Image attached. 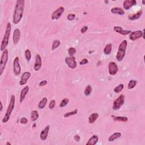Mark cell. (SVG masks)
<instances>
[{
  "label": "cell",
  "instance_id": "33",
  "mask_svg": "<svg viewBox=\"0 0 145 145\" xmlns=\"http://www.w3.org/2000/svg\"><path fill=\"white\" fill-rule=\"evenodd\" d=\"M69 102V99H68V98H65L63 100H62V101L60 103V108H63L65 107L66 105L68 104V103Z\"/></svg>",
  "mask_w": 145,
  "mask_h": 145
},
{
  "label": "cell",
  "instance_id": "8",
  "mask_svg": "<svg viewBox=\"0 0 145 145\" xmlns=\"http://www.w3.org/2000/svg\"><path fill=\"white\" fill-rule=\"evenodd\" d=\"M65 62L69 67L72 69H74L77 66V63L76 62V59L74 56H70V57H66Z\"/></svg>",
  "mask_w": 145,
  "mask_h": 145
},
{
  "label": "cell",
  "instance_id": "29",
  "mask_svg": "<svg viewBox=\"0 0 145 145\" xmlns=\"http://www.w3.org/2000/svg\"><path fill=\"white\" fill-rule=\"evenodd\" d=\"M92 87L90 85H88L86 87L85 90L84 91L85 95L86 96H88L91 94V93L92 92Z\"/></svg>",
  "mask_w": 145,
  "mask_h": 145
},
{
  "label": "cell",
  "instance_id": "45",
  "mask_svg": "<svg viewBox=\"0 0 145 145\" xmlns=\"http://www.w3.org/2000/svg\"><path fill=\"white\" fill-rule=\"evenodd\" d=\"M35 126H36V124H34L33 125V127H35Z\"/></svg>",
  "mask_w": 145,
  "mask_h": 145
},
{
  "label": "cell",
  "instance_id": "43",
  "mask_svg": "<svg viewBox=\"0 0 145 145\" xmlns=\"http://www.w3.org/2000/svg\"><path fill=\"white\" fill-rule=\"evenodd\" d=\"M1 109H0V111L2 112V109H3V106H2V102H1Z\"/></svg>",
  "mask_w": 145,
  "mask_h": 145
},
{
  "label": "cell",
  "instance_id": "13",
  "mask_svg": "<svg viewBox=\"0 0 145 145\" xmlns=\"http://www.w3.org/2000/svg\"><path fill=\"white\" fill-rule=\"evenodd\" d=\"M21 36V33L20 29L18 28H16L14 29L13 36V41L14 45H17L18 43L19 40H20Z\"/></svg>",
  "mask_w": 145,
  "mask_h": 145
},
{
  "label": "cell",
  "instance_id": "17",
  "mask_svg": "<svg viewBox=\"0 0 145 145\" xmlns=\"http://www.w3.org/2000/svg\"><path fill=\"white\" fill-rule=\"evenodd\" d=\"M114 29L116 33H119L122 35H127L132 33V31L130 30H124L120 26H115Z\"/></svg>",
  "mask_w": 145,
  "mask_h": 145
},
{
  "label": "cell",
  "instance_id": "12",
  "mask_svg": "<svg viewBox=\"0 0 145 145\" xmlns=\"http://www.w3.org/2000/svg\"><path fill=\"white\" fill-rule=\"evenodd\" d=\"M31 75V74L29 72H24L23 74H22L20 82H19V85L21 86H23L26 85L27 83V80L29 79V78H30Z\"/></svg>",
  "mask_w": 145,
  "mask_h": 145
},
{
  "label": "cell",
  "instance_id": "5",
  "mask_svg": "<svg viewBox=\"0 0 145 145\" xmlns=\"http://www.w3.org/2000/svg\"><path fill=\"white\" fill-rule=\"evenodd\" d=\"M8 50L6 49L2 54L1 62H0V76H1L3 73L4 70L6 68L7 61H8Z\"/></svg>",
  "mask_w": 145,
  "mask_h": 145
},
{
  "label": "cell",
  "instance_id": "7",
  "mask_svg": "<svg viewBox=\"0 0 145 145\" xmlns=\"http://www.w3.org/2000/svg\"><path fill=\"white\" fill-rule=\"evenodd\" d=\"M13 72L15 75L18 76L21 74V67L19 64V58L18 57L15 58L13 62Z\"/></svg>",
  "mask_w": 145,
  "mask_h": 145
},
{
  "label": "cell",
  "instance_id": "15",
  "mask_svg": "<svg viewBox=\"0 0 145 145\" xmlns=\"http://www.w3.org/2000/svg\"><path fill=\"white\" fill-rule=\"evenodd\" d=\"M137 5V1L135 0H125L123 3V7L125 9L129 10L132 6Z\"/></svg>",
  "mask_w": 145,
  "mask_h": 145
},
{
  "label": "cell",
  "instance_id": "20",
  "mask_svg": "<svg viewBox=\"0 0 145 145\" xmlns=\"http://www.w3.org/2000/svg\"><path fill=\"white\" fill-rule=\"evenodd\" d=\"M110 11H111V13L113 14H119L120 15H123L125 14L124 10L120 8V7H114V8L111 9Z\"/></svg>",
  "mask_w": 145,
  "mask_h": 145
},
{
  "label": "cell",
  "instance_id": "11",
  "mask_svg": "<svg viewBox=\"0 0 145 145\" xmlns=\"http://www.w3.org/2000/svg\"><path fill=\"white\" fill-rule=\"evenodd\" d=\"M119 69L117 64L115 62H110L108 65V71L110 75H115L118 72Z\"/></svg>",
  "mask_w": 145,
  "mask_h": 145
},
{
  "label": "cell",
  "instance_id": "23",
  "mask_svg": "<svg viewBox=\"0 0 145 145\" xmlns=\"http://www.w3.org/2000/svg\"><path fill=\"white\" fill-rule=\"evenodd\" d=\"M121 137V133L120 132H116L112 134L109 138H108V141L109 142H113L115 140H116L118 138H120Z\"/></svg>",
  "mask_w": 145,
  "mask_h": 145
},
{
  "label": "cell",
  "instance_id": "36",
  "mask_svg": "<svg viewBox=\"0 0 145 145\" xmlns=\"http://www.w3.org/2000/svg\"><path fill=\"white\" fill-rule=\"evenodd\" d=\"M55 105H56V101L55 100H52L50 102V104H49V108H50V109H52L55 108Z\"/></svg>",
  "mask_w": 145,
  "mask_h": 145
},
{
  "label": "cell",
  "instance_id": "18",
  "mask_svg": "<svg viewBox=\"0 0 145 145\" xmlns=\"http://www.w3.org/2000/svg\"><path fill=\"white\" fill-rule=\"evenodd\" d=\"M29 87L28 86H27L24 87L23 89L22 90L21 92V95H20V102L21 103L23 102L24 99H25L26 95L27 94V93L29 91Z\"/></svg>",
  "mask_w": 145,
  "mask_h": 145
},
{
  "label": "cell",
  "instance_id": "31",
  "mask_svg": "<svg viewBox=\"0 0 145 145\" xmlns=\"http://www.w3.org/2000/svg\"><path fill=\"white\" fill-rule=\"evenodd\" d=\"M124 87V85L123 84H120L119 86H117L114 88V92L116 93H119L123 90Z\"/></svg>",
  "mask_w": 145,
  "mask_h": 145
},
{
  "label": "cell",
  "instance_id": "35",
  "mask_svg": "<svg viewBox=\"0 0 145 145\" xmlns=\"http://www.w3.org/2000/svg\"><path fill=\"white\" fill-rule=\"evenodd\" d=\"M77 112H78V109H75L74 110H73V111L66 113V114L64 115V117H68L71 116H74V115H75L77 114Z\"/></svg>",
  "mask_w": 145,
  "mask_h": 145
},
{
  "label": "cell",
  "instance_id": "40",
  "mask_svg": "<svg viewBox=\"0 0 145 145\" xmlns=\"http://www.w3.org/2000/svg\"><path fill=\"white\" fill-rule=\"evenodd\" d=\"M47 80H42L41 82H40V83H39V86H45V85L47 84Z\"/></svg>",
  "mask_w": 145,
  "mask_h": 145
},
{
  "label": "cell",
  "instance_id": "19",
  "mask_svg": "<svg viewBox=\"0 0 145 145\" xmlns=\"http://www.w3.org/2000/svg\"><path fill=\"white\" fill-rule=\"evenodd\" d=\"M142 10H139L137 12V13H135L132 15H129L128 16V19L131 21L137 20V19H138L140 18V17L142 15Z\"/></svg>",
  "mask_w": 145,
  "mask_h": 145
},
{
  "label": "cell",
  "instance_id": "44",
  "mask_svg": "<svg viewBox=\"0 0 145 145\" xmlns=\"http://www.w3.org/2000/svg\"><path fill=\"white\" fill-rule=\"evenodd\" d=\"M6 145H11V143H10L9 142H7L6 143Z\"/></svg>",
  "mask_w": 145,
  "mask_h": 145
},
{
  "label": "cell",
  "instance_id": "2",
  "mask_svg": "<svg viewBox=\"0 0 145 145\" xmlns=\"http://www.w3.org/2000/svg\"><path fill=\"white\" fill-rule=\"evenodd\" d=\"M11 23H10V22H8V23H7L4 38L2 39L1 44V51H4L5 50L7 45H8L10 35V33H11Z\"/></svg>",
  "mask_w": 145,
  "mask_h": 145
},
{
  "label": "cell",
  "instance_id": "9",
  "mask_svg": "<svg viewBox=\"0 0 145 145\" xmlns=\"http://www.w3.org/2000/svg\"><path fill=\"white\" fill-rule=\"evenodd\" d=\"M65 11V9L63 7H60L56 10L53 12L52 14L51 18L53 20H57L62 15L63 12Z\"/></svg>",
  "mask_w": 145,
  "mask_h": 145
},
{
  "label": "cell",
  "instance_id": "25",
  "mask_svg": "<svg viewBox=\"0 0 145 145\" xmlns=\"http://www.w3.org/2000/svg\"><path fill=\"white\" fill-rule=\"evenodd\" d=\"M48 102V99L45 97L43 98L41 101L38 104V107L40 109H43L46 106V103Z\"/></svg>",
  "mask_w": 145,
  "mask_h": 145
},
{
  "label": "cell",
  "instance_id": "41",
  "mask_svg": "<svg viewBox=\"0 0 145 145\" xmlns=\"http://www.w3.org/2000/svg\"><path fill=\"white\" fill-rule=\"evenodd\" d=\"M87 30H88V27L86 26H85L84 27H83L82 28V29H80V31H81V33H85Z\"/></svg>",
  "mask_w": 145,
  "mask_h": 145
},
{
  "label": "cell",
  "instance_id": "1",
  "mask_svg": "<svg viewBox=\"0 0 145 145\" xmlns=\"http://www.w3.org/2000/svg\"><path fill=\"white\" fill-rule=\"evenodd\" d=\"M24 3H25V1L24 0H18L17 1L13 20V23L15 24H18L21 21L22 17H23Z\"/></svg>",
  "mask_w": 145,
  "mask_h": 145
},
{
  "label": "cell",
  "instance_id": "30",
  "mask_svg": "<svg viewBox=\"0 0 145 145\" xmlns=\"http://www.w3.org/2000/svg\"><path fill=\"white\" fill-rule=\"evenodd\" d=\"M61 42L60 40H55L53 41L52 43V50H55L56 49H57L59 46L60 45Z\"/></svg>",
  "mask_w": 145,
  "mask_h": 145
},
{
  "label": "cell",
  "instance_id": "4",
  "mask_svg": "<svg viewBox=\"0 0 145 145\" xmlns=\"http://www.w3.org/2000/svg\"><path fill=\"white\" fill-rule=\"evenodd\" d=\"M15 103V97L14 95H12L11 96L10 102L8 108H7L6 110V114L2 120V122H3V123H6V122L9 121L10 117L11 112L14 108Z\"/></svg>",
  "mask_w": 145,
  "mask_h": 145
},
{
  "label": "cell",
  "instance_id": "42",
  "mask_svg": "<svg viewBox=\"0 0 145 145\" xmlns=\"http://www.w3.org/2000/svg\"><path fill=\"white\" fill-rule=\"evenodd\" d=\"M80 138L79 135H75V136L74 137V139L76 142H79L80 141Z\"/></svg>",
  "mask_w": 145,
  "mask_h": 145
},
{
  "label": "cell",
  "instance_id": "38",
  "mask_svg": "<svg viewBox=\"0 0 145 145\" xmlns=\"http://www.w3.org/2000/svg\"><path fill=\"white\" fill-rule=\"evenodd\" d=\"M20 122H21V124H26L28 122V120L26 117H22L20 120Z\"/></svg>",
  "mask_w": 145,
  "mask_h": 145
},
{
  "label": "cell",
  "instance_id": "24",
  "mask_svg": "<svg viewBox=\"0 0 145 145\" xmlns=\"http://www.w3.org/2000/svg\"><path fill=\"white\" fill-rule=\"evenodd\" d=\"M111 117L115 121H121V122H127L128 121V118L127 117L122 116H116L114 115H111Z\"/></svg>",
  "mask_w": 145,
  "mask_h": 145
},
{
  "label": "cell",
  "instance_id": "34",
  "mask_svg": "<svg viewBox=\"0 0 145 145\" xmlns=\"http://www.w3.org/2000/svg\"><path fill=\"white\" fill-rule=\"evenodd\" d=\"M68 53L70 56H74V55L76 53V49L73 47H70L68 49Z\"/></svg>",
  "mask_w": 145,
  "mask_h": 145
},
{
  "label": "cell",
  "instance_id": "6",
  "mask_svg": "<svg viewBox=\"0 0 145 145\" xmlns=\"http://www.w3.org/2000/svg\"><path fill=\"white\" fill-rule=\"evenodd\" d=\"M125 102V96L123 94L120 95L117 99L115 100L113 104L112 108L114 110L119 109L122 105L124 104Z\"/></svg>",
  "mask_w": 145,
  "mask_h": 145
},
{
  "label": "cell",
  "instance_id": "21",
  "mask_svg": "<svg viewBox=\"0 0 145 145\" xmlns=\"http://www.w3.org/2000/svg\"><path fill=\"white\" fill-rule=\"evenodd\" d=\"M99 140V137L97 135H94L88 140L87 143H86L87 145H94L96 144Z\"/></svg>",
  "mask_w": 145,
  "mask_h": 145
},
{
  "label": "cell",
  "instance_id": "26",
  "mask_svg": "<svg viewBox=\"0 0 145 145\" xmlns=\"http://www.w3.org/2000/svg\"><path fill=\"white\" fill-rule=\"evenodd\" d=\"M39 118V114L37 110H33L31 113V120L32 121H35Z\"/></svg>",
  "mask_w": 145,
  "mask_h": 145
},
{
  "label": "cell",
  "instance_id": "3",
  "mask_svg": "<svg viewBox=\"0 0 145 145\" xmlns=\"http://www.w3.org/2000/svg\"><path fill=\"white\" fill-rule=\"evenodd\" d=\"M127 45V41L126 40H124L120 43L118 49V52L117 53V55L116 56V60L119 62L123 60L125 54H126V50Z\"/></svg>",
  "mask_w": 145,
  "mask_h": 145
},
{
  "label": "cell",
  "instance_id": "39",
  "mask_svg": "<svg viewBox=\"0 0 145 145\" xmlns=\"http://www.w3.org/2000/svg\"><path fill=\"white\" fill-rule=\"evenodd\" d=\"M88 63V60L86 58H84L83 59V60L80 61L79 64L80 65H86L87 64V63Z\"/></svg>",
  "mask_w": 145,
  "mask_h": 145
},
{
  "label": "cell",
  "instance_id": "10",
  "mask_svg": "<svg viewBox=\"0 0 145 145\" xmlns=\"http://www.w3.org/2000/svg\"><path fill=\"white\" fill-rule=\"evenodd\" d=\"M143 35H144L143 31L140 30L132 32V33H131L129 35V39L130 40H131L132 41H134L142 38V37H143Z\"/></svg>",
  "mask_w": 145,
  "mask_h": 145
},
{
  "label": "cell",
  "instance_id": "22",
  "mask_svg": "<svg viewBox=\"0 0 145 145\" xmlns=\"http://www.w3.org/2000/svg\"><path fill=\"white\" fill-rule=\"evenodd\" d=\"M98 117H99V114L98 113H93L88 117V122H89V124H94L96 121Z\"/></svg>",
  "mask_w": 145,
  "mask_h": 145
},
{
  "label": "cell",
  "instance_id": "16",
  "mask_svg": "<svg viewBox=\"0 0 145 145\" xmlns=\"http://www.w3.org/2000/svg\"><path fill=\"white\" fill-rule=\"evenodd\" d=\"M50 125H48L47 126H46L45 128L41 131L40 135V138L42 141H45V140H46V138H47L48 133L49 131H50Z\"/></svg>",
  "mask_w": 145,
  "mask_h": 145
},
{
  "label": "cell",
  "instance_id": "14",
  "mask_svg": "<svg viewBox=\"0 0 145 145\" xmlns=\"http://www.w3.org/2000/svg\"><path fill=\"white\" fill-rule=\"evenodd\" d=\"M42 66V60L40 56L39 55H36L35 57V62L34 65V70L35 71H39L41 69Z\"/></svg>",
  "mask_w": 145,
  "mask_h": 145
},
{
  "label": "cell",
  "instance_id": "27",
  "mask_svg": "<svg viewBox=\"0 0 145 145\" xmlns=\"http://www.w3.org/2000/svg\"><path fill=\"white\" fill-rule=\"evenodd\" d=\"M112 44H108L104 49V53L105 55H110L112 52Z\"/></svg>",
  "mask_w": 145,
  "mask_h": 145
},
{
  "label": "cell",
  "instance_id": "37",
  "mask_svg": "<svg viewBox=\"0 0 145 145\" xmlns=\"http://www.w3.org/2000/svg\"><path fill=\"white\" fill-rule=\"evenodd\" d=\"M75 15L74 14H69L68 17H67L69 21H73L75 19Z\"/></svg>",
  "mask_w": 145,
  "mask_h": 145
},
{
  "label": "cell",
  "instance_id": "28",
  "mask_svg": "<svg viewBox=\"0 0 145 145\" xmlns=\"http://www.w3.org/2000/svg\"><path fill=\"white\" fill-rule=\"evenodd\" d=\"M137 84V81L136 80H131L129 81V82L128 83V85H127V88L129 90H132L133 88H134L136 86Z\"/></svg>",
  "mask_w": 145,
  "mask_h": 145
},
{
  "label": "cell",
  "instance_id": "32",
  "mask_svg": "<svg viewBox=\"0 0 145 145\" xmlns=\"http://www.w3.org/2000/svg\"><path fill=\"white\" fill-rule=\"evenodd\" d=\"M25 57L27 61H30L31 58V52L30 50H28V49L26 50L25 51Z\"/></svg>",
  "mask_w": 145,
  "mask_h": 145
}]
</instances>
